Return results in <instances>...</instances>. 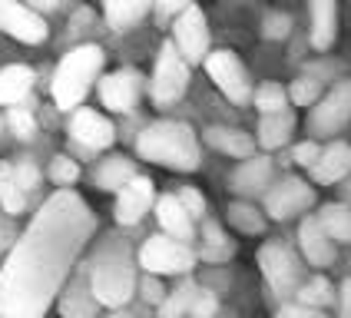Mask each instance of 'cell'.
Listing matches in <instances>:
<instances>
[{
	"mask_svg": "<svg viewBox=\"0 0 351 318\" xmlns=\"http://www.w3.org/2000/svg\"><path fill=\"white\" fill-rule=\"evenodd\" d=\"M351 123V80H338L328 93L312 106L308 113V133L315 139L335 136Z\"/></svg>",
	"mask_w": 351,
	"mask_h": 318,
	"instance_id": "9",
	"label": "cell"
},
{
	"mask_svg": "<svg viewBox=\"0 0 351 318\" xmlns=\"http://www.w3.org/2000/svg\"><path fill=\"white\" fill-rule=\"evenodd\" d=\"M289 30H292V20H289V14H282V10H272V14H265V20H262V37L265 40H285Z\"/></svg>",
	"mask_w": 351,
	"mask_h": 318,
	"instance_id": "38",
	"label": "cell"
},
{
	"mask_svg": "<svg viewBox=\"0 0 351 318\" xmlns=\"http://www.w3.org/2000/svg\"><path fill=\"white\" fill-rule=\"evenodd\" d=\"M269 179H272V159L249 156L242 159V166L232 173V189L239 196H255L269 186Z\"/></svg>",
	"mask_w": 351,
	"mask_h": 318,
	"instance_id": "21",
	"label": "cell"
},
{
	"mask_svg": "<svg viewBox=\"0 0 351 318\" xmlns=\"http://www.w3.org/2000/svg\"><path fill=\"white\" fill-rule=\"evenodd\" d=\"M20 3H23L30 14H37V17H43V20H47V14H53L60 7V0H20Z\"/></svg>",
	"mask_w": 351,
	"mask_h": 318,
	"instance_id": "45",
	"label": "cell"
},
{
	"mask_svg": "<svg viewBox=\"0 0 351 318\" xmlns=\"http://www.w3.org/2000/svg\"><path fill=\"white\" fill-rule=\"evenodd\" d=\"M215 312H219V298H215V292H209V289H195L189 315L193 318H213Z\"/></svg>",
	"mask_w": 351,
	"mask_h": 318,
	"instance_id": "40",
	"label": "cell"
},
{
	"mask_svg": "<svg viewBox=\"0 0 351 318\" xmlns=\"http://www.w3.org/2000/svg\"><path fill=\"white\" fill-rule=\"evenodd\" d=\"M318 153H322V146H318L315 139H305V143H298V146H295V162L312 169V162L318 159Z\"/></svg>",
	"mask_w": 351,
	"mask_h": 318,
	"instance_id": "43",
	"label": "cell"
},
{
	"mask_svg": "<svg viewBox=\"0 0 351 318\" xmlns=\"http://www.w3.org/2000/svg\"><path fill=\"white\" fill-rule=\"evenodd\" d=\"M315 202V189L308 182H302V179H282L275 189H269V196H265V212L272 219H292L298 212H305L308 206Z\"/></svg>",
	"mask_w": 351,
	"mask_h": 318,
	"instance_id": "14",
	"label": "cell"
},
{
	"mask_svg": "<svg viewBox=\"0 0 351 318\" xmlns=\"http://www.w3.org/2000/svg\"><path fill=\"white\" fill-rule=\"evenodd\" d=\"M252 103L255 110L262 113V117H269V113H282V110H289V90L282 86V83H262V86H255L252 90Z\"/></svg>",
	"mask_w": 351,
	"mask_h": 318,
	"instance_id": "29",
	"label": "cell"
},
{
	"mask_svg": "<svg viewBox=\"0 0 351 318\" xmlns=\"http://www.w3.org/2000/svg\"><path fill=\"white\" fill-rule=\"evenodd\" d=\"M86 282H90V292L97 298V305L119 312L136 295V265L126 252V245H103L99 256L90 262Z\"/></svg>",
	"mask_w": 351,
	"mask_h": 318,
	"instance_id": "4",
	"label": "cell"
},
{
	"mask_svg": "<svg viewBox=\"0 0 351 318\" xmlns=\"http://www.w3.org/2000/svg\"><path fill=\"white\" fill-rule=\"evenodd\" d=\"M332 285L325 282V278H312L308 285H302V292H298V305H305V308H322V305H328L332 302Z\"/></svg>",
	"mask_w": 351,
	"mask_h": 318,
	"instance_id": "35",
	"label": "cell"
},
{
	"mask_svg": "<svg viewBox=\"0 0 351 318\" xmlns=\"http://www.w3.org/2000/svg\"><path fill=\"white\" fill-rule=\"evenodd\" d=\"M7 126L14 130L17 139H34V133H37V119L30 113V106H10L7 110Z\"/></svg>",
	"mask_w": 351,
	"mask_h": 318,
	"instance_id": "36",
	"label": "cell"
},
{
	"mask_svg": "<svg viewBox=\"0 0 351 318\" xmlns=\"http://www.w3.org/2000/svg\"><path fill=\"white\" fill-rule=\"evenodd\" d=\"M275 318H325V315L318 308H305V305H285V308H278Z\"/></svg>",
	"mask_w": 351,
	"mask_h": 318,
	"instance_id": "44",
	"label": "cell"
},
{
	"mask_svg": "<svg viewBox=\"0 0 351 318\" xmlns=\"http://www.w3.org/2000/svg\"><path fill=\"white\" fill-rule=\"evenodd\" d=\"M136 153L146 162H156L166 169L193 173L199 169V136L189 123L179 119H156L136 136Z\"/></svg>",
	"mask_w": 351,
	"mask_h": 318,
	"instance_id": "2",
	"label": "cell"
},
{
	"mask_svg": "<svg viewBox=\"0 0 351 318\" xmlns=\"http://www.w3.org/2000/svg\"><path fill=\"white\" fill-rule=\"evenodd\" d=\"M189 3H195V0H156V3H153V17H156L159 23H173Z\"/></svg>",
	"mask_w": 351,
	"mask_h": 318,
	"instance_id": "41",
	"label": "cell"
},
{
	"mask_svg": "<svg viewBox=\"0 0 351 318\" xmlns=\"http://www.w3.org/2000/svg\"><path fill=\"white\" fill-rule=\"evenodd\" d=\"M139 265L146 269V276H186L195 265V252L189 242H179L169 236H149L139 249Z\"/></svg>",
	"mask_w": 351,
	"mask_h": 318,
	"instance_id": "6",
	"label": "cell"
},
{
	"mask_svg": "<svg viewBox=\"0 0 351 318\" xmlns=\"http://www.w3.org/2000/svg\"><path fill=\"white\" fill-rule=\"evenodd\" d=\"M153 3L156 0H103V20L110 30L126 34L143 23L146 14H153Z\"/></svg>",
	"mask_w": 351,
	"mask_h": 318,
	"instance_id": "17",
	"label": "cell"
},
{
	"mask_svg": "<svg viewBox=\"0 0 351 318\" xmlns=\"http://www.w3.org/2000/svg\"><path fill=\"white\" fill-rule=\"evenodd\" d=\"M47 176H50V182H53V186H60V189H70V186L80 179L77 159L53 156V159H50V166H47Z\"/></svg>",
	"mask_w": 351,
	"mask_h": 318,
	"instance_id": "33",
	"label": "cell"
},
{
	"mask_svg": "<svg viewBox=\"0 0 351 318\" xmlns=\"http://www.w3.org/2000/svg\"><path fill=\"white\" fill-rule=\"evenodd\" d=\"M143 90H146V77L139 70H133V66H119L113 73L99 77V83H97L99 103L110 113H130V110H136Z\"/></svg>",
	"mask_w": 351,
	"mask_h": 318,
	"instance_id": "10",
	"label": "cell"
},
{
	"mask_svg": "<svg viewBox=\"0 0 351 318\" xmlns=\"http://www.w3.org/2000/svg\"><path fill=\"white\" fill-rule=\"evenodd\" d=\"M103 63H106V53L99 43H77L63 53V60L53 70V80H50V97L60 110L73 113L86 99V93L93 90V83L103 73Z\"/></svg>",
	"mask_w": 351,
	"mask_h": 318,
	"instance_id": "3",
	"label": "cell"
},
{
	"mask_svg": "<svg viewBox=\"0 0 351 318\" xmlns=\"http://www.w3.org/2000/svg\"><path fill=\"white\" fill-rule=\"evenodd\" d=\"M193 295H195V285H193V282L179 285L176 292H169V295L159 302V318H182V315H189Z\"/></svg>",
	"mask_w": 351,
	"mask_h": 318,
	"instance_id": "30",
	"label": "cell"
},
{
	"mask_svg": "<svg viewBox=\"0 0 351 318\" xmlns=\"http://www.w3.org/2000/svg\"><path fill=\"white\" fill-rule=\"evenodd\" d=\"M318 225H322V232L332 242H351V209L345 202L325 206L322 216H318Z\"/></svg>",
	"mask_w": 351,
	"mask_h": 318,
	"instance_id": "27",
	"label": "cell"
},
{
	"mask_svg": "<svg viewBox=\"0 0 351 318\" xmlns=\"http://www.w3.org/2000/svg\"><path fill=\"white\" fill-rule=\"evenodd\" d=\"M292 130H295L292 110H282V113H269V117L258 119L255 139H258L265 149H278V146H285V143H289Z\"/></svg>",
	"mask_w": 351,
	"mask_h": 318,
	"instance_id": "26",
	"label": "cell"
},
{
	"mask_svg": "<svg viewBox=\"0 0 351 318\" xmlns=\"http://www.w3.org/2000/svg\"><path fill=\"white\" fill-rule=\"evenodd\" d=\"M0 206H3L7 216H20V212L27 209V193L10 179V173L0 176Z\"/></svg>",
	"mask_w": 351,
	"mask_h": 318,
	"instance_id": "34",
	"label": "cell"
},
{
	"mask_svg": "<svg viewBox=\"0 0 351 318\" xmlns=\"http://www.w3.org/2000/svg\"><path fill=\"white\" fill-rule=\"evenodd\" d=\"M136 289H139V295L146 298L149 305H159V302L166 298V289L159 285V278H156V276H146L143 282H136Z\"/></svg>",
	"mask_w": 351,
	"mask_h": 318,
	"instance_id": "42",
	"label": "cell"
},
{
	"mask_svg": "<svg viewBox=\"0 0 351 318\" xmlns=\"http://www.w3.org/2000/svg\"><path fill=\"white\" fill-rule=\"evenodd\" d=\"M348 173H351V146L348 143H338V139L332 146H325L318 153V159L312 162V176L318 182H341Z\"/></svg>",
	"mask_w": 351,
	"mask_h": 318,
	"instance_id": "20",
	"label": "cell"
},
{
	"mask_svg": "<svg viewBox=\"0 0 351 318\" xmlns=\"http://www.w3.org/2000/svg\"><path fill=\"white\" fill-rule=\"evenodd\" d=\"M258 265H262V276L269 278V285L278 295H292L302 282V269L282 242H265L258 249Z\"/></svg>",
	"mask_w": 351,
	"mask_h": 318,
	"instance_id": "11",
	"label": "cell"
},
{
	"mask_svg": "<svg viewBox=\"0 0 351 318\" xmlns=\"http://www.w3.org/2000/svg\"><path fill=\"white\" fill-rule=\"evenodd\" d=\"M156 202V189H153V179L146 176H133L123 189L117 193V222L119 225H136L139 219L149 212V206Z\"/></svg>",
	"mask_w": 351,
	"mask_h": 318,
	"instance_id": "15",
	"label": "cell"
},
{
	"mask_svg": "<svg viewBox=\"0 0 351 318\" xmlns=\"http://www.w3.org/2000/svg\"><path fill=\"white\" fill-rule=\"evenodd\" d=\"M189 80H193V66L176 53V47L169 40H162L156 53V66H153V77H149V99L156 106H173L186 97L189 90Z\"/></svg>",
	"mask_w": 351,
	"mask_h": 318,
	"instance_id": "5",
	"label": "cell"
},
{
	"mask_svg": "<svg viewBox=\"0 0 351 318\" xmlns=\"http://www.w3.org/2000/svg\"><path fill=\"white\" fill-rule=\"evenodd\" d=\"M136 176V166H133V159L126 156H106L103 162L97 166V173H93V182H97L103 193H119L130 179Z\"/></svg>",
	"mask_w": 351,
	"mask_h": 318,
	"instance_id": "25",
	"label": "cell"
},
{
	"mask_svg": "<svg viewBox=\"0 0 351 318\" xmlns=\"http://www.w3.org/2000/svg\"><path fill=\"white\" fill-rule=\"evenodd\" d=\"M156 219H159V225H162V236L179 238V242H193L195 238V222L186 216V209L179 206L176 196L156 199Z\"/></svg>",
	"mask_w": 351,
	"mask_h": 318,
	"instance_id": "19",
	"label": "cell"
},
{
	"mask_svg": "<svg viewBox=\"0 0 351 318\" xmlns=\"http://www.w3.org/2000/svg\"><path fill=\"white\" fill-rule=\"evenodd\" d=\"M235 245L226 238V232L215 225V222H206L202 225V249H199V256L202 262H226V258H232Z\"/></svg>",
	"mask_w": 351,
	"mask_h": 318,
	"instance_id": "28",
	"label": "cell"
},
{
	"mask_svg": "<svg viewBox=\"0 0 351 318\" xmlns=\"http://www.w3.org/2000/svg\"><path fill=\"white\" fill-rule=\"evenodd\" d=\"M285 90H289V103H295V106H315V103L322 99V80L298 77V80H292V86H285Z\"/></svg>",
	"mask_w": 351,
	"mask_h": 318,
	"instance_id": "31",
	"label": "cell"
},
{
	"mask_svg": "<svg viewBox=\"0 0 351 318\" xmlns=\"http://www.w3.org/2000/svg\"><path fill=\"white\" fill-rule=\"evenodd\" d=\"M97 229L73 189H57L10 245L0 269V318H43Z\"/></svg>",
	"mask_w": 351,
	"mask_h": 318,
	"instance_id": "1",
	"label": "cell"
},
{
	"mask_svg": "<svg viewBox=\"0 0 351 318\" xmlns=\"http://www.w3.org/2000/svg\"><path fill=\"white\" fill-rule=\"evenodd\" d=\"M70 136H73V143H80L83 149H106V146H113V139H117V126L103 117V113H97V110L77 106L73 117H70Z\"/></svg>",
	"mask_w": 351,
	"mask_h": 318,
	"instance_id": "13",
	"label": "cell"
},
{
	"mask_svg": "<svg viewBox=\"0 0 351 318\" xmlns=\"http://www.w3.org/2000/svg\"><path fill=\"white\" fill-rule=\"evenodd\" d=\"M229 222L239 232H262V225H265L262 212L255 206H249V202H232L229 206Z\"/></svg>",
	"mask_w": 351,
	"mask_h": 318,
	"instance_id": "32",
	"label": "cell"
},
{
	"mask_svg": "<svg viewBox=\"0 0 351 318\" xmlns=\"http://www.w3.org/2000/svg\"><path fill=\"white\" fill-rule=\"evenodd\" d=\"M10 179L17 182L23 193H30V189L40 186V169L30 159H17V162H10Z\"/></svg>",
	"mask_w": 351,
	"mask_h": 318,
	"instance_id": "37",
	"label": "cell"
},
{
	"mask_svg": "<svg viewBox=\"0 0 351 318\" xmlns=\"http://www.w3.org/2000/svg\"><path fill=\"white\" fill-rule=\"evenodd\" d=\"M37 83V73L27 63H7L0 66V106H20L30 97Z\"/></svg>",
	"mask_w": 351,
	"mask_h": 318,
	"instance_id": "18",
	"label": "cell"
},
{
	"mask_svg": "<svg viewBox=\"0 0 351 318\" xmlns=\"http://www.w3.org/2000/svg\"><path fill=\"white\" fill-rule=\"evenodd\" d=\"M97 298L90 292V282L77 278L60 292V315L63 318H97Z\"/></svg>",
	"mask_w": 351,
	"mask_h": 318,
	"instance_id": "24",
	"label": "cell"
},
{
	"mask_svg": "<svg viewBox=\"0 0 351 318\" xmlns=\"http://www.w3.org/2000/svg\"><path fill=\"white\" fill-rule=\"evenodd\" d=\"M169 43L176 53L186 60L189 66H202V60L209 57V20L202 14L199 3H189L179 17L169 23Z\"/></svg>",
	"mask_w": 351,
	"mask_h": 318,
	"instance_id": "7",
	"label": "cell"
},
{
	"mask_svg": "<svg viewBox=\"0 0 351 318\" xmlns=\"http://www.w3.org/2000/svg\"><path fill=\"white\" fill-rule=\"evenodd\" d=\"M202 139L219 149V153H226V156L232 159H249L255 156V139L249 133H242V130H229V126H209Z\"/></svg>",
	"mask_w": 351,
	"mask_h": 318,
	"instance_id": "22",
	"label": "cell"
},
{
	"mask_svg": "<svg viewBox=\"0 0 351 318\" xmlns=\"http://www.w3.org/2000/svg\"><path fill=\"white\" fill-rule=\"evenodd\" d=\"M176 199H179V206L186 209V216L193 219V222L206 216V199H202V193H199V189H193V186H182V189L176 193Z\"/></svg>",
	"mask_w": 351,
	"mask_h": 318,
	"instance_id": "39",
	"label": "cell"
},
{
	"mask_svg": "<svg viewBox=\"0 0 351 318\" xmlns=\"http://www.w3.org/2000/svg\"><path fill=\"white\" fill-rule=\"evenodd\" d=\"M110 318H133V315H130V312H113Z\"/></svg>",
	"mask_w": 351,
	"mask_h": 318,
	"instance_id": "47",
	"label": "cell"
},
{
	"mask_svg": "<svg viewBox=\"0 0 351 318\" xmlns=\"http://www.w3.org/2000/svg\"><path fill=\"white\" fill-rule=\"evenodd\" d=\"M341 318H351V278L341 289Z\"/></svg>",
	"mask_w": 351,
	"mask_h": 318,
	"instance_id": "46",
	"label": "cell"
},
{
	"mask_svg": "<svg viewBox=\"0 0 351 318\" xmlns=\"http://www.w3.org/2000/svg\"><path fill=\"white\" fill-rule=\"evenodd\" d=\"M298 238H302V252H305V258H308V265H318V269L332 265L335 242L322 232L318 219H305L302 229H298Z\"/></svg>",
	"mask_w": 351,
	"mask_h": 318,
	"instance_id": "23",
	"label": "cell"
},
{
	"mask_svg": "<svg viewBox=\"0 0 351 318\" xmlns=\"http://www.w3.org/2000/svg\"><path fill=\"white\" fill-rule=\"evenodd\" d=\"M206 73L219 86V93L232 103H249L252 99V80H249V70L245 63L235 57L232 50H209V57L202 60Z\"/></svg>",
	"mask_w": 351,
	"mask_h": 318,
	"instance_id": "8",
	"label": "cell"
},
{
	"mask_svg": "<svg viewBox=\"0 0 351 318\" xmlns=\"http://www.w3.org/2000/svg\"><path fill=\"white\" fill-rule=\"evenodd\" d=\"M308 40L318 53L338 40V0H308Z\"/></svg>",
	"mask_w": 351,
	"mask_h": 318,
	"instance_id": "16",
	"label": "cell"
},
{
	"mask_svg": "<svg viewBox=\"0 0 351 318\" xmlns=\"http://www.w3.org/2000/svg\"><path fill=\"white\" fill-rule=\"evenodd\" d=\"M0 34L20 40V43H43L50 27L43 17L30 14L20 0H0Z\"/></svg>",
	"mask_w": 351,
	"mask_h": 318,
	"instance_id": "12",
	"label": "cell"
}]
</instances>
